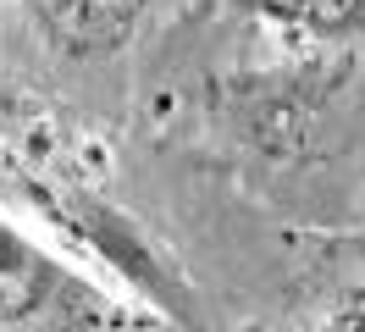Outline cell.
Masks as SVG:
<instances>
[{
	"instance_id": "6da1fadb",
	"label": "cell",
	"mask_w": 365,
	"mask_h": 332,
	"mask_svg": "<svg viewBox=\"0 0 365 332\" xmlns=\"http://www.w3.org/2000/svg\"><path fill=\"white\" fill-rule=\"evenodd\" d=\"M0 332H128L122 310L0 216Z\"/></svg>"
}]
</instances>
